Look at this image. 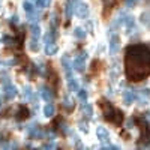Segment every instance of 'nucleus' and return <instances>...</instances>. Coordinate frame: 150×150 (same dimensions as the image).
Returning a JSON list of instances; mask_svg holds the SVG:
<instances>
[{
  "instance_id": "nucleus-1",
  "label": "nucleus",
  "mask_w": 150,
  "mask_h": 150,
  "mask_svg": "<svg viewBox=\"0 0 150 150\" xmlns=\"http://www.w3.org/2000/svg\"><path fill=\"white\" fill-rule=\"evenodd\" d=\"M125 68L128 80L137 83L141 81L150 74V48L137 44L126 48L125 53Z\"/></svg>"
},
{
  "instance_id": "nucleus-2",
  "label": "nucleus",
  "mask_w": 150,
  "mask_h": 150,
  "mask_svg": "<svg viewBox=\"0 0 150 150\" xmlns=\"http://www.w3.org/2000/svg\"><path fill=\"white\" fill-rule=\"evenodd\" d=\"M99 104H101V108L104 110V117L105 120L111 122V123H114L117 125V126H120L122 122H123V114H122V111L114 108L108 101H99Z\"/></svg>"
},
{
  "instance_id": "nucleus-3",
  "label": "nucleus",
  "mask_w": 150,
  "mask_h": 150,
  "mask_svg": "<svg viewBox=\"0 0 150 150\" xmlns=\"http://www.w3.org/2000/svg\"><path fill=\"white\" fill-rule=\"evenodd\" d=\"M3 83H5V86H3V93H5V98L11 101V99H14V98L17 96L18 90H17V87L9 81V78H5V80H3Z\"/></svg>"
},
{
  "instance_id": "nucleus-4",
  "label": "nucleus",
  "mask_w": 150,
  "mask_h": 150,
  "mask_svg": "<svg viewBox=\"0 0 150 150\" xmlns=\"http://www.w3.org/2000/svg\"><path fill=\"white\" fill-rule=\"evenodd\" d=\"M86 60H87V53H86V51H81L77 57H75V60H74V68H75V71L84 72V69H86Z\"/></svg>"
},
{
  "instance_id": "nucleus-5",
  "label": "nucleus",
  "mask_w": 150,
  "mask_h": 150,
  "mask_svg": "<svg viewBox=\"0 0 150 150\" xmlns=\"http://www.w3.org/2000/svg\"><path fill=\"white\" fill-rule=\"evenodd\" d=\"M75 15L78 18H87L89 17V6L86 3L77 2V5H75Z\"/></svg>"
},
{
  "instance_id": "nucleus-6",
  "label": "nucleus",
  "mask_w": 150,
  "mask_h": 150,
  "mask_svg": "<svg viewBox=\"0 0 150 150\" xmlns=\"http://www.w3.org/2000/svg\"><path fill=\"white\" fill-rule=\"evenodd\" d=\"M23 8H24V11H26L27 18H29L30 23L38 20V14H36V11H35V6H33L30 2H24V3H23Z\"/></svg>"
},
{
  "instance_id": "nucleus-7",
  "label": "nucleus",
  "mask_w": 150,
  "mask_h": 150,
  "mask_svg": "<svg viewBox=\"0 0 150 150\" xmlns=\"http://www.w3.org/2000/svg\"><path fill=\"white\" fill-rule=\"evenodd\" d=\"M135 98H137V101H138L140 105H146V104H149V98H150V92H149V89L138 90V93L135 95Z\"/></svg>"
},
{
  "instance_id": "nucleus-8",
  "label": "nucleus",
  "mask_w": 150,
  "mask_h": 150,
  "mask_svg": "<svg viewBox=\"0 0 150 150\" xmlns=\"http://www.w3.org/2000/svg\"><path fill=\"white\" fill-rule=\"evenodd\" d=\"M119 50H120V39H119V36H112L111 42H110V54L114 56Z\"/></svg>"
},
{
  "instance_id": "nucleus-9",
  "label": "nucleus",
  "mask_w": 150,
  "mask_h": 150,
  "mask_svg": "<svg viewBox=\"0 0 150 150\" xmlns=\"http://www.w3.org/2000/svg\"><path fill=\"white\" fill-rule=\"evenodd\" d=\"M135 101V92L132 89H126L123 92V102L126 105H131Z\"/></svg>"
},
{
  "instance_id": "nucleus-10",
  "label": "nucleus",
  "mask_w": 150,
  "mask_h": 150,
  "mask_svg": "<svg viewBox=\"0 0 150 150\" xmlns=\"http://www.w3.org/2000/svg\"><path fill=\"white\" fill-rule=\"evenodd\" d=\"M96 135H98V138L101 140L102 143L110 141V134H108V131H107L104 126H98V129H96Z\"/></svg>"
},
{
  "instance_id": "nucleus-11",
  "label": "nucleus",
  "mask_w": 150,
  "mask_h": 150,
  "mask_svg": "<svg viewBox=\"0 0 150 150\" xmlns=\"http://www.w3.org/2000/svg\"><path fill=\"white\" fill-rule=\"evenodd\" d=\"M29 108L26 105H20L18 107V111H17V119L18 120H24V119H27L29 117Z\"/></svg>"
},
{
  "instance_id": "nucleus-12",
  "label": "nucleus",
  "mask_w": 150,
  "mask_h": 150,
  "mask_svg": "<svg viewBox=\"0 0 150 150\" xmlns=\"http://www.w3.org/2000/svg\"><path fill=\"white\" fill-rule=\"evenodd\" d=\"M41 98L44 99V101H47V102H51L54 95H53V92L50 89H47V87H41Z\"/></svg>"
},
{
  "instance_id": "nucleus-13",
  "label": "nucleus",
  "mask_w": 150,
  "mask_h": 150,
  "mask_svg": "<svg viewBox=\"0 0 150 150\" xmlns=\"http://www.w3.org/2000/svg\"><path fill=\"white\" fill-rule=\"evenodd\" d=\"M56 53H57V45L56 44L51 42V44H47L45 45V54L47 56H54Z\"/></svg>"
},
{
  "instance_id": "nucleus-14",
  "label": "nucleus",
  "mask_w": 150,
  "mask_h": 150,
  "mask_svg": "<svg viewBox=\"0 0 150 150\" xmlns=\"http://www.w3.org/2000/svg\"><path fill=\"white\" fill-rule=\"evenodd\" d=\"M62 65H63V69L66 71V75H71V74H72V68H71V63H69L68 56L62 57Z\"/></svg>"
},
{
  "instance_id": "nucleus-15",
  "label": "nucleus",
  "mask_w": 150,
  "mask_h": 150,
  "mask_svg": "<svg viewBox=\"0 0 150 150\" xmlns=\"http://www.w3.org/2000/svg\"><path fill=\"white\" fill-rule=\"evenodd\" d=\"M81 110H83V112H84L86 117L90 119V117L93 116V110H92V105H90V104H86V102H84V104L81 105Z\"/></svg>"
},
{
  "instance_id": "nucleus-16",
  "label": "nucleus",
  "mask_w": 150,
  "mask_h": 150,
  "mask_svg": "<svg viewBox=\"0 0 150 150\" xmlns=\"http://www.w3.org/2000/svg\"><path fill=\"white\" fill-rule=\"evenodd\" d=\"M30 33H32V38H36V39H39V36H41V27L38 26V24H32Z\"/></svg>"
},
{
  "instance_id": "nucleus-17",
  "label": "nucleus",
  "mask_w": 150,
  "mask_h": 150,
  "mask_svg": "<svg viewBox=\"0 0 150 150\" xmlns=\"http://www.w3.org/2000/svg\"><path fill=\"white\" fill-rule=\"evenodd\" d=\"M68 86H69L71 90H78V84H77V81H75V78L72 77V74L68 75Z\"/></svg>"
},
{
  "instance_id": "nucleus-18",
  "label": "nucleus",
  "mask_w": 150,
  "mask_h": 150,
  "mask_svg": "<svg viewBox=\"0 0 150 150\" xmlns=\"http://www.w3.org/2000/svg\"><path fill=\"white\" fill-rule=\"evenodd\" d=\"M54 114V107L51 105V104H47L45 107H44V116L45 117H51Z\"/></svg>"
},
{
  "instance_id": "nucleus-19",
  "label": "nucleus",
  "mask_w": 150,
  "mask_h": 150,
  "mask_svg": "<svg viewBox=\"0 0 150 150\" xmlns=\"http://www.w3.org/2000/svg\"><path fill=\"white\" fill-rule=\"evenodd\" d=\"M29 48L32 50V51H38L39 50V39H36V38H32L30 39V44H29Z\"/></svg>"
},
{
  "instance_id": "nucleus-20",
  "label": "nucleus",
  "mask_w": 150,
  "mask_h": 150,
  "mask_svg": "<svg viewBox=\"0 0 150 150\" xmlns=\"http://www.w3.org/2000/svg\"><path fill=\"white\" fill-rule=\"evenodd\" d=\"M72 0H69V2L66 3V9H65V14H66V18L69 20L71 18V15H72V12H74V8H72Z\"/></svg>"
},
{
  "instance_id": "nucleus-21",
  "label": "nucleus",
  "mask_w": 150,
  "mask_h": 150,
  "mask_svg": "<svg viewBox=\"0 0 150 150\" xmlns=\"http://www.w3.org/2000/svg\"><path fill=\"white\" fill-rule=\"evenodd\" d=\"M24 98H26L27 101H32V99H33V92H32V89L29 86L24 87Z\"/></svg>"
},
{
  "instance_id": "nucleus-22",
  "label": "nucleus",
  "mask_w": 150,
  "mask_h": 150,
  "mask_svg": "<svg viewBox=\"0 0 150 150\" xmlns=\"http://www.w3.org/2000/svg\"><path fill=\"white\" fill-rule=\"evenodd\" d=\"M75 36H77L78 39H84V38H86V32H84V29L77 27V29H75Z\"/></svg>"
},
{
  "instance_id": "nucleus-23",
  "label": "nucleus",
  "mask_w": 150,
  "mask_h": 150,
  "mask_svg": "<svg viewBox=\"0 0 150 150\" xmlns=\"http://www.w3.org/2000/svg\"><path fill=\"white\" fill-rule=\"evenodd\" d=\"M50 3H51V0H38V6L39 8H48L50 6Z\"/></svg>"
},
{
  "instance_id": "nucleus-24",
  "label": "nucleus",
  "mask_w": 150,
  "mask_h": 150,
  "mask_svg": "<svg viewBox=\"0 0 150 150\" xmlns=\"http://www.w3.org/2000/svg\"><path fill=\"white\" fill-rule=\"evenodd\" d=\"M78 98L81 99L83 102H86V99H87V92H86V90H80V92H78Z\"/></svg>"
},
{
  "instance_id": "nucleus-25",
  "label": "nucleus",
  "mask_w": 150,
  "mask_h": 150,
  "mask_svg": "<svg viewBox=\"0 0 150 150\" xmlns=\"http://www.w3.org/2000/svg\"><path fill=\"white\" fill-rule=\"evenodd\" d=\"M125 2H126V6L128 8H131V6H134L137 3V0H125Z\"/></svg>"
},
{
  "instance_id": "nucleus-26",
  "label": "nucleus",
  "mask_w": 150,
  "mask_h": 150,
  "mask_svg": "<svg viewBox=\"0 0 150 150\" xmlns=\"http://www.w3.org/2000/svg\"><path fill=\"white\" fill-rule=\"evenodd\" d=\"M44 149H56V144H44Z\"/></svg>"
},
{
  "instance_id": "nucleus-27",
  "label": "nucleus",
  "mask_w": 150,
  "mask_h": 150,
  "mask_svg": "<svg viewBox=\"0 0 150 150\" xmlns=\"http://www.w3.org/2000/svg\"><path fill=\"white\" fill-rule=\"evenodd\" d=\"M80 126H81V131H83V132H87V126H86V123H81Z\"/></svg>"
},
{
  "instance_id": "nucleus-28",
  "label": "nucleus",
  "mask_w": 150,
  "mask_h": 150,
  "mask_svg": "<svg viewBox=\"0 0 150 150\" xmlns=\"http://www.w3.org/2000/svg\"><path fill=\"white\" fill-rule=\"evenodd\" d=\"M11 21H12V23H18V17H17V15H14Z\"/></svg>"
},
{
  "instance_id": "nucleus-29",
  "label": "nucleus",
  "mask_w": 150,
  "mask_h": 150,
  "mask_svg": "<svg viewBox=\"0 0 150 150\" xmlns=\"http://www.w3.org/2000/svg\"><path fill=\"white\" fill-rule=\"evenodd\" d=\"M72 2H74V3H77V2H80V0H72Z\"/></svg>"
},
{
  "instance_id": "nucleus-30",
  "label": "nucleus",
  "mask_w": 150,
  "mask_h": 150,
  "mask_svg": "<svg viewBox=\"0 0 150 150\" xmlns=\"http://www.w3.org/2000/svg\"><path fill=\"white\" fill-rule=\"evenodd\" d=\"M149 119H150V112H149Z\"/></svg>"
},
{
  "instance_id": "nucleus-31",
  "label": "nucleus",
  "mask_w": 150,
  "mask_h": 150,
  "mask_svg": "<svg viewBox=\"0 0 150 150\" xmlns=\"http://www.w3.org/2000/svg\"><path fill=\"white\" fill-rule=\"evenodd\" d=\"M0 107H2V102H0Z\"/></svg>"
}]
</instances>
